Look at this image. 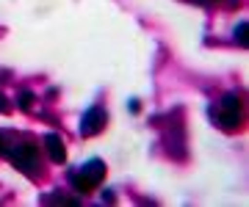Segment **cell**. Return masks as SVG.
I'll list each match as a JSON object with an SVG mask.
<instances>
[{"label": "cell", "instance_id": "cell-6", "mask_svg": "<svg viewBox=\"0 0 249 207\" xmlns=\"http://www.w3.org/2000/svg\"><path fill=\"white\" fill-rule=\"evenodd\" d=\"M45 205H78V199L64 196V193H50V196H45Z\"/></svg>", "mask_w": 249, "mask_h": 207}, {"label": "cell", "instance_id": "cell-7", "mask_svg": "<svg viewBox=\"0 0 249 207\" xmlns=\"http://www.w3.org/2000/svg\"><path fill=\"white\" fill-rule=\"evenodd\" d=\"M235 42H238L241 47H247V42H249V22H241V25L235 28Z\"/></svg>", "mask_w": 249, "mask_h": 207}, {"label": "cell", "instance_id": "cell-11", "mask_svg": "<svg viewBox=\"0 0 249 207\" xmlns=\"http://www.w3.org/2000/svg\"><path fill=\"white\" fill-rule=\"evenodd\" d=\"M103 202H116V193L114 191H106V193H103Z\"/></svg>", "mask_w": 249, "mask_h": 207}, {"label": "cell", "instance_id": "cell-5", "mask_svg": "<svg viewBox=\"0 0 249 207\" xmlns=\"http://www.w3.org/2000/svg\"><path fill=\"white\" fill-rule=\"evenodd\" d=\"M45 149H47V158H50L53 163H64V160H67L64 141H61L55 133H47V135H45Z\"/></svg>", "mask_w": 249, "mask_h": 207}, {"label": "cell", "instance_id": "cell-8", "mask_svg": "<svg viewBox=\"0 0 249 207\" xmlns=\"http://www.w3.org/2000/svg\"><path fill=\"white\" fill-rule=\"evenodd\" d=\"M17 102H19V108H22V111H28L31 105H34V94H31V91H19Z\"/></svg>", "mask_w": 249, "mask_h": 207}, {"label": "cell", "instance_id": "cell-10", "mask_svg": "<svg viewBox=\"0 0 249 207\" xmlns=\"http://www.w3.org/2000/svg\"><path fill=\"white\" fill-rule=\"evenodd\" d=\"M0 111H3V113H9V99L3 97V94H0Z\"/></svg>", "mask_w": 249, "mask_h": 207}, {"label": "cell", "instance_id": "cell-4", "mask_svg": "<svg viewBox=\"0 0 249 207\" xmlns=\"http://www.w3.org/2000/svg\"><path fill=\"white\" fill-rule=\"evenodd\" d=\"M108 116H106V111L103 108H91L83 113V119H80V135L83 138H91V135H97L103 127H106Z\"/></svg>", "mask_w": 249, "mask_h": 207}, {"label": "cell", "instance_id": "cell-12", "mask_svg": "<svg viewBox=\"0 0 249 207\" xmlns=\"http://www.w3.org/2000/svg\"><path fill=\"white\" fill-rule=\"evenodd\" d=\"M130 111H133V113H139V111H142V102H139V99H133V102H130Z\"/></svg>", "mask_w": 249, "mask_h": 207}, {"label": "cell", "instance_id": "cell-1", "mask_svg": "<svg viewBox=\"0 0 249 207\" xmlns=\"http://www.w3.org/2000/svg\"><path fill=\"white\" fill-rule=\"evenodd\" d=\"M70 180L78 193H89L91 188H97L100 182L106 180V163L100 160V158H91V160L83 163V169L72 174Z\"/></svg>", "mask_w": 249, "mask_h": 207}, {"label": "cell", "instance_id": "cell-13", "mask_svg": "<svg viewBox=\"0 0 249 207\" xmlns=\"http://www.w3.org/2000/svg\"><path fill=\"white\" fill-rule=\"evenodd\" d=\"M211 3H213V0H211Z\"/></svg>", "mask_w": 249, "mask_h": 207}, {"label": "cell", "instance_id": "cell-2", "mask_svg": "<svg viewBox=\"0 0 249 207\" xmlns=\"http://www.w3.org/2000/svg\"><path fill=\"white\" fill-rule=\"evenodd\" d=\"M9 158L14 169H19L22 174H36L39 169V149L34 144H17L14 149H9Z\"/></svg>", "mask_w": 249, "mask_h": 207}, {"label": "cell", "instance_id": "cell-9", "mask_svg": "<svg viewBox=\"0 0 249 207\" xmlns=\"http://www.w3.org/2000/svg\"><path fill=\"white\" fill-rule=\"evenodd\" d=\"M0 155H9V141H6L3 133H0Z\"/></svg>", "mask_w": 249, "mask_h": 207}, {"label": "cell", "instance_id": "cell-3", "mask_svg": "<svg viewBox=\"0 0 249 207\" xmlns=\"http://www.w3.org/2000/svg\"><path fill=\"white\" fill-rule=\"evenodd\" d=\"M241 125V99L235 94H224L219 99V127L235 130Z\"/></svg>", "mask_w": 249, "mask_h": 207}]
</instances>
